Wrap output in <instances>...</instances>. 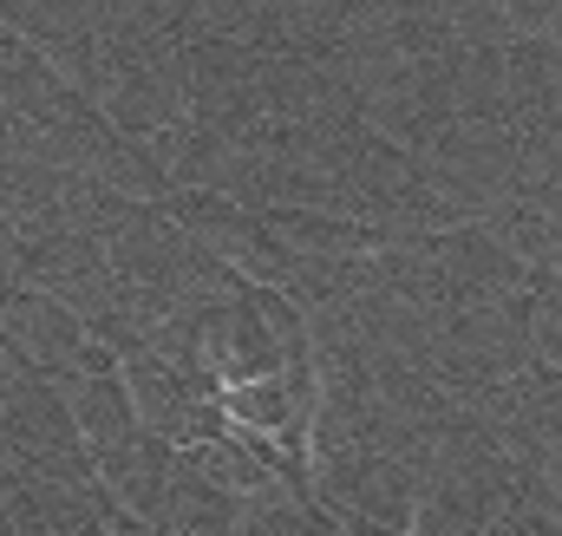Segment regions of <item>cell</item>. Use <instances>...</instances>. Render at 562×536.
Segmentation results:
<instances>
[{
    "label": "cell",
    "mask_w": 562,
    "mask_h": 536,
    "mask_svg": "<svg viewBox=\"0 0 562 536\" xmlns=\"http://www.w3.org/2000/svg\"><path fill=\"white\" fill-rule=\"evenodd\" d=\"M0 511H7V536H105L112 517L99 484H59L20 471H0Z\"/></svg>",
    "instance_id": "6da1fadb"
},
{
    "label": "cell",
    "mask_w": 562,
    "mask_h": 536,
    "mask_svg": "<svg viewBox=\"0 0 562 536\" xmlns=\"http://www.w3.org/2000/svg\"><path fill=\"white\" fill-rule=\"evenodd\" d=\"M0 536H7V511H0Z\"/></svg>",
    "instance_id": "7a4b0ae2"
}]
</instances>
